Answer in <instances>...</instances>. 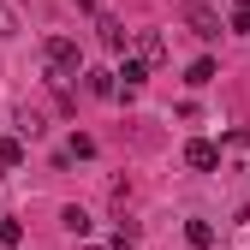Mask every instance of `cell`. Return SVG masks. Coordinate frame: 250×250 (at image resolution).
Instances as JSON below:
<instances>
[{
    "label": "cell",
    "instance_id": "1",
    "mask_svg": "<svg viewBox=\"0 0 250 250\" xmlns=\"http://www.w3.org/2000/svg\"><path fill=\"white\" fill-rule=\"evenodd\" d=\"M42 66H48L54 83H72V78L83 72V54H78L72 36H48V42H42Z\"/></svg>",
    "mask_w": 250,
    "mask_h": 250
},
{
    "label": "cell",
    "instance_id": "2",
    "mask_svg": "<svg viewBox=\"0 0 250 250\" xmlns=\"http://www.w3.org/2000/svg\"><path fill=\"white\" fill-rule=\"evenodd\" d=\"M131 60H137V66H167V36H161V30H137V36H131Z\"/></svg>",
    "mask_w": 250,
    "mask_h": 250
},
{
    "label": "cell",
    "instance_id": "3",
    "mask_svg": "<svg viewBox=\"0 0 250 250\" xmlns=\"http://www.w3.org/2000/svg\"><path fill=\"white\" fill-rule=\"evenodd\" d=\"M185 161H191L197 173H214V167H221V143H208V137H191V143H185Z\"/></svg>",
    "mask_w": 250,
    "mask_h": 250
},
{
    "label": "cell",
    "instance_id": "4",
    "mask_svg": "<svg viewBox=\"0 0 250 250\" xmlns=\"http://www.w3.org/2000/svg\"><path fill=\"white\" fill-rule=\"evenodd\" d=\"M185 18H191V30H197L203 42H214V36H221V18H214L203 0H185Z\"/></svg>",
    "mask_w": 250,
    "mask_h": 250
},
{
    "label": "cell",
    "instance_id": "5",
    "mask_svg": "<svg viewBox=\"0 0 250 250\" xmlns=\"http://www.w3.org/2000/svg\"><path fill=\"white\" fill-rule=\"evenodd\" d=\"M60 227H66L72 238H89V227H96V221H89V208H78V203H66V208H60Z\"/></svg>",
    "mask_w": 250,
    "mask_h": 250
},
{
    "label": "cell",
    "instance_id": "6",
    "mask_svg": "<svg viewBox=\"0 0 250 250\" xmlns=\"http://www.w3.org/2000/svg\"><path fill=\"white\" fill-rule=\"evenodd\" d=\"M214 72H221V66H214V60L203 54V60H191V72H185V83H191V89H203V83H214Z\"/></svg>",
    "mask_w": 250,
    "mask_h": 250
},
{
    "label": "cell",
    "instance_id": "7",
    "mask_svg": "<svg viewBox=\"0 0 250 250\" xmlns=\"http://www.w3.org/2000/svg\"><path fill=\"white\" fill-rule=\"evenodd\" d=\"M12 167H24V143L18 137H0V173H12Z\"/></svg>",
    "mask_w": 250,
    "mask_h": 250
},
{
    "label": "cell",
    "instance_id": "8",
    "mask_svg": "<svg viewBox=\"0 0 250 250\" xmlns=\"http://www.w3.org/2000/svg\"><path fill=\"white\" fill-rule=\"evenodd\" d=\"M83 89H89V96H119L113 72H89V78H83Z\"/></svg>",
    "mask_w": 250,
    "mask_h": 250
},
{
    "label": "cell",
    "instance_id": "9",
    "mask_svg": "<svg viewBox=\"0 0 250 250\" xmlns=\"http://www.w3.org/2000/svg\"><path fill=\"white\" fill-rule=\"evenodd\" d=\"M113 78H125V89H143V83H149V66H137V60H125V66H119Z\"/></svg>",
    "mask_w": 250,
    "mask_h": 250
},
{
    "label": "cell",
    "instance_id": "10",
    "mask_svg": "<svg viewBox=\"0 0 250 250\" xmlns=\"http://www.w3.org/2000/svg\"><path fill=\"white\" fill-rule=\"evenodd\" d=\"M185 238H191L197 250H208V244H214V227H208V221H185Z\"/></svg>",
    "mask_w": 250,
    "mask_h": 250
},
{
    "label": "cell",
    "instance_id": "11",
    "mask_svg": "<svg viewBox=\"0 0 250 250\" xmlns=\"http://www.w3.org/2000/svg\"><path fill=\"white\" fill-rule=\"evenodd\" d=\"M102 48H125V24L119 18H102Z\"/></svg>",
    "mask_w": 250,
    "mask_h": 250
},
{
    "label": "cell",
    "instance_id": "12",
    "mask_svg": "<svg viewBox=\"0 0 250 250\" xmlns=\"http://www.w3.org/2000/svg\"><path fill=\"white\" fill-rule=\"evenodd\" d=\"M18 238H24V227H18V221H6V214H0V244H6V250H12Z\"/></svg>",
    "mask_w": 250,
    "mask_h": 250
},
{
    "label": "cell",
    "instance_id": "13",
    "mask_svg": "<svg viewBox=\"0 0 250 250\" xmlns=\"http://www.w3.org/2000/svg\"><path fill=\"white\" fill-rule=\"evenodd\" d=\"M0 36H18V12L12 6H0Z\"/></svg>",
    "mask_w": 250,
    "mask_h": 250
},
{
    "label": "cell",
    "instance_id": "14",
    "mask_svg": "<svg viewBox=\"0 0 250 250\" xmlns=\"http://www.w3.org/2000/svg\"><path fill=\"white\" fill-rule=\"evenodd\" d=\"M232 30H238V36H250V12H232Z\"/></svg>",
    "mask_w": 250,
    "mask_h": 250
},
{
    "label": "cell",
    "instance_id": "15",
    "mask_svg": "<svg viewBox=\"0 0 250 250\" xmlns=\"http://www.w3.org/2000/svg\"><path fill=\"white\" fill-rule=\"evenodd\" d=\"M96 250H131V244H96Z\"/></svg>",
    "mask_w": 250,
    "mask_h": 250
},
{
    "label": "cell",
    "instance_id": "16",
    "mask_svg": "<svg viewBox=\"0 0 250 250\" xmlns=\"http://www.w3.org/2000/svg\"><path fill=\"white\" fill-rule=\"evenodd\" d=\"M238 12H250V0H238Z\"/></svg>",
    "mask_w": 250,
    "mask_h": 250
}]
</instances>
